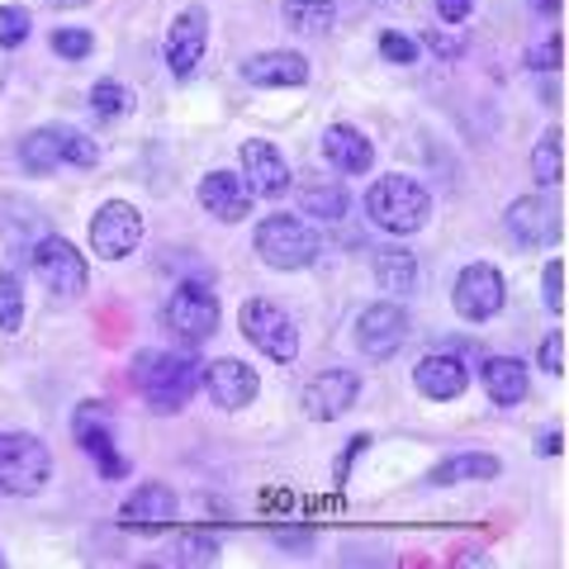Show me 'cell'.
Listing matches in <instances>:
<instances>
[{"instance_id":"6da1fadb","label":"cell","mask_w":569,"mask_h":569,"mask_svg":"<svg viewBox=\"0 0 569 569\" xmlns=\"http://www.w3.org/2000/svg\"><path fill=\"white\" fill-rule=\"evenodd\" d=\"M200 376L204 366L194 361L190 351H138L133 366H129V380L148 408L157 413H181V408L194 399V389H200Z\"/></svg>"},{"instance_id":"7a4b0ae2","label":"cell","mask_w":569,"mask_h":569,"mask_svg":"<svg viewBox=\"0 0 569 569\" xmlns=\"http://www.w3.org/2000/svg\"><path fill=\"white\" fill-rule=\"evenodd\" d=\"M366 213L380 233L408 238V233H422L427 219H432V194H427V186L413 181V176L389 171L366 190Z\"/></svg>"},{"instance_id":"3957f363","label":"cell","mask_w":569,"mask_h":569,"mask_svg":"<svg viewBox=\"0 0 569 569\" xmlns=\"http://www.w3.org/2000/svg\"><path fill=\"white\" fill-rule=\"evenodd\" d=\"M252 247L271 271H305V266H313L318 252H323V238H318V228L305 223L299 213H266L252 233Z\"/></svg>"},{"instance_id":"277c9868","label":"cell","mask_w":569,"mask_h":569,"mask_svg":"<svg viewBox=\"0 0 569 569\" xmlns=\"http://www.w3.org/2000/svg\"><path fill=\"white\" fill-rule=\"evenodd\" d=\"M238 328L257 351H266V361H276V366L299 361V328L276 299H247L238 309Z\"/></svg>"},{"instance_id":"5b68a950","label":"cell","mask_w":569,"mask_h":569,"mask_svg":"<svg viewBox=\"0 0 569 569\" xmlns=\"http://www.w3.org/2000/svg\"><path fill=\"white\" fill-rule=\"evenodd\" d=\"M48 479H52V451L43 437H33V432L0 437V493L29 498L48 489Z\"/></svg>"},{"instance_id":"8992f818","label":"cell","mask_w":569,"mask_h":569,"mask_svg":"<svg viewBox=\"0 0 569 569\" xmlns=\"http://www.w3.org/2000/svg\"><path fill=\"white\" fill-rule=\"evenodd\" d=\"M451 305H456V313L466 318V323H489V318L503 313V305H508L503 271L489 266V261H470L451 284Z\"/></svg>"},{"instance_id":"52a82bcc","label":"cell","mask_w":569,"mask_h":569,"mask_svg":"<svg viewBox=\"0 0 569 569\" xmlns=\"http://www.w3.org/2000/svg\"><path fill=\"white\" fill-rule=\"evenodd\" d=\"M167 328L190 347H200L219 332V299H213L209 284H200V280L176 284L167 299Z\"/></svg>"},{"instance_id":"ba28073f","label":"cell","mask_w":569,"mask_h":569,"mask_svg":"<svg viewBox=\"0 0 569 569\" xmlns=\"http://www.w3.org/2000/svg\"><path fill=\"white\" fill-rule=\"evenodd\" d=\"M408 313L403 305H395V299H376V305H366L361 313H356V347H361V356H370V361H389V356H399L403 342H408Z\"/></svg>"},{"instance_id":"9c48e42d","label":"cell","mask_w":569,"mask_h":569,"mask_svg":"<svg viewBox=\"0 0 569 569\" xmlns=\"http://www.w3.org/2000/svg\"><path fill=\"white\" fill-rule=\"evenodd\" d=\"M142 242V213L129 200H104L91 219V252L100 261H123L133 257Z\"/></svg>"},{"instance_id":"30bf717a","label":"cell","mask_w":569,"mask_h":569,"mask_svg":"<svg viewBox=\"0 0 569 569\" xmlns=\"http://www.w3.org/2000/svg\"><path fill=\"white\" fill-rule=\"evenodd\" d=\"M33 271H39V280L48 284L52 295H81L86 280H91V271H86V257L77 252V242H67L58 233H48L33 242Z\"/></svg>"},{"instance_id":"8fae6325","label":"cell","mask_w":569,"mask_h":569,"mask_svg":"<svg viewBox=\"0 0 569 569\" xmlns=\"http://www.w3.org/2000/svg\"><path fill=\"white\" fill-rule=\"evenodd\" d=\"M204 48H209V10L204 6H186L181 14H176V24L167 29V48H162L171 77L190 81L194 71H200V62H204Z\"/></svg>"},{"instance_id":"7c38bea8","label":"cell","mask_w":569,"mask_h":569,"mask_svg":"<svg viewBox=\"0 0 569 569\" xmlns=\"http://www.w3.org/2000/svg\"><path fill=\"white\" fill-rule=\"evenodd\" d=\"M356 399H361V376H356V370H323V376H313L305 385V395H299L305 418H313V422H332V418L351 413Z\"/></svg>"},{"instance_id":"4fadbf2b","label":"cell","mask_w":569,"mask_h":569,"mask_svg":"<svg viewBox=\"0 0 569 569\" xmlns=\"http://www.w3.org/2000/svg\"><path fill=\"white\" fill-rule=\"evenodd\" d=\"M503 223L522 247H556L560 242V209L550 200H541V194H522V200H512L508 213H503Z\"/></svg>"},{"instance_id":"5bb4252c","label":"cell","mask_w":569,"mask_h":569,"mask_svg":"<svg viewBox=\"0 0 569 569\" xmlns=\"http://www.w3.org/2000/svg\"><path fill=\"white\" fill-rule=\"evenodd\" d=\"M242 176H247V186H252V194H261V200H280V194L295 186L290 162L280 157V148L276 142H261V138L242 142Z\"/></svg>"},{"instance_id":"9a60e30c","label":"cell","mask_w":569,"mask_h":569,"mask_svg":"<svg viewBox=\"0 0 569 569\" xmlns=\"http://www.w3.org/2000/svg\"><path fill=\"white\" fill-rule=\"evenodd\" d=\"M114 522L123 531H142V537H152V531H162V527L176 522V493L167 485H138L119 503V518Z\"/></svg>"},{"instance_id":"2e32d148","label":"cell","mask_w":569,"mask_h":569,"mask_svg":"<svg viewBox=\"0 0 569 569\" xmlns=\"http://www.w3.org/2000/svg\"><path fill=\"white\" fill-rule=\"evenodd\" d=\"M242 81L261 86V91H290V86L309 81V62H305V52L266 48V52H252V58L242 62Z\"/></svg>"},{"instance_id":"e0dca14e","label":"cell","mask_w":569,"mask_h":569,"mask_svg":"<svg viewBox=\"0 0 569 569\" xmlns=\"http://www.w3.org/2000/svg\"><path fill=\"white\" fill-rule=\"evenodd\" d=\"M200 385L209 389V399L219 403V408H247V403L257 399V389H261L257 370L247 366V361H238V356H219V361H209Z\"/></svg>"},{"instance_id":"ac0fdd59","label":"cell","mask_w":569,"mask_h":569,"mask_svg":"<svg viewBox=\"0 0 569 569\" xmlns=\"http://www.w3.org/2000/svg\"><path fill=\"white\" fill-rule=\"evenodd\" d=\"M77 441H81V451L96 460V470L104 479H119L123 470H129V460H123L119 447H114V422L104 418L100 403H86L77 413Z\"/></svg>"},{"instance_id":"d6986e66","label":"cell","mask_w":569,"mask_h":569,"mask_svg":"<svg viewBox=\"0 0 569 569\" xmlns=\"http://www.w3.org/2000/svg\"><path fill=\"white\" fill-rule=\"evenodd\" d=\"M200 204H204V213H213L219 223H242L247 213H252V186H247V176H238V171H209L204 181H200Z\"/></svg>"},{"instance_id":"ffe728a7","label":"cell","mask_w":569,"mask_h":569,"mask_svg":"<svg viewBox=\"0 0 569 569\" xmlns=\"http://www.w3.org/2000/svg\"><path fill=\"white\" fill-rule=\"evenodd\" d=\"M413 385H418V395H422V399L451 403V399H460V395L470 389V370H466V361H460V356L437 351V356H427V361H418Z\"/></svg>"},{"instance_id":"44dd1931","label":"cell","mask_w":569,"mask_h":569,"mask_svg":"<svg viewBox=\"0 0 569 569\" xmlns=\"http://www.w3.org/2000/svg\"><path fill=\"white\" fill-rule=\"evenodd\" d=\"M323 157H328V167L342 171V176H361V171L376 167V148H370V138L356 129V123H328Z\"/></svg>"},{"instance_id":"7402d4cb","label":"cell","mask_w":569,"mask_h":569,"mask_svg":"<svg viewBox=\"0 0 569 569\" xmlns=\"http://www.w3.org/2000/svg\"><path fill=\"white\" fill-rule=\"evenodd\" d=\"M503 475V460L489 456V451H460V456H447L437 460L432 475H427V485L437 489H451V485H489V479Z\"/></svg>"},{"instance_id":"603a6c76","label":"cell","mask_w":569,"mask_h":569,"mask_svg":"<svg viewBox=\"0 0 569 569\" xmlns=\"http://www.w3.org/2000/svg\"><path fill=\"white\" fill-rule=\"evenodd\" d=\"M485 389H489V399L498 408H518L527 399V389H531V376H527V366L518 361V356H489L485 361Z\"/></svg>"},{"instance_id":"cb8c5ba5","label":"cell","mask_w":569,"mask_h":569,"mask_svg":"<svg viewBox=\"0 0 569 569\" xmlns=\"http://www.w3.org/2000/svg\"><path fill=\"white\" fill-rule=\"evenodd\" d=\"M20 162L29 176H52L62 167V138H58V123H43L20 138Z\"/></svg>"},{"instance_id":"d4e9b609","label":"cell","mask_w":569,"mask_h":569,"mask_svg":"<svg viewBox=\"0 0 569 569\" xmlns=\"http://www.w3.org/2000/svg\"><path fill=\"white\" fill-rule=\"evenodd\" d=\"M376 280H380V290L413 295L418 290V261H413V252H403V247H380Z\"/></svg>"},{"instance_id":"484cf974","label":"cell","mask_w":569,"mask_h":569,"mask_svg":"<svg viewBox=\"0 0 569 569\" xmlns=\"http://www.w3.org/2000/svg\"><path fill=\"white\" fill-rule=\"evenodd\" d=\"M280 14H284V29H295V33H328L337 24L332 0H284Z\"/></svg>"},{"instance_id":"4316f807","label":"cell","mask_w":569,"mask_h":569,"mask_svg":"<svg viewBox=\"0 0 569 569\" xmlns=\"http://www.w3.org/2000/svg\"><path fill=\"white\" fill-rule=\"evenodd\" d=\"M565 133L560 129H550L537 148H531V176L546 186V190H556L560 186V176H565Z\"/></svg>"},{"instance_id":"83f0119b","label":"cell","mask_w":569,"mask_h":569,"mask_svg":"<svg viewBox=\"0 0 569 569\" xmlns=\"http://www.w3.org/2000/svg\"><path fill=\"white\" fill-rule=\"evenodd\" d=\"M91 110H96L104 123H114V119H123V114H133V91H129L123 81L104 77V81L91 86Z\"/></svg>"},{"instance_id":"f1b7e54d","label":"cell","mask_w":569,"mask_h":569,"mask_svg":"<svg viewBox=\"0 0 569 569\" xmlns=\"http://www.w3.org/2000/svg\"><path fill=\"white\" fill-rule=\"evenodd\" d=\"M24 328V290L10 271H0V332H20Z\"/></svg>"},{"instance_id":"f546056e","label":"cell","mask_w":569,"mask_h":569,"mask_svg":"<svg viewBox=\"0 0 569 569\" xmlns=\"http://www.w3.org/2000/svg\"><path fill=\"white\" fill-rule=\"evenodd\" d=\"M299 213H313V219H342V213H347V190H342V186L305 190V200H299Z\"/></svg>"},{"instance_id":"4dcf8cb0","label":"cell","mask_w":569,"mask_h":569,"mask_svg":"<svg viewBox=\"0 0 569 569\" xmlns=\"http://www.w3.org/2000/svg\"><path fill=\"white\" fill-rule=\"evenodd\" d=\"M176 560L181 565H213L219 560V537H213V531H186V537L176 541Z\"/></svg>"},{"instance_id":"1f68e13d","label":"cell","mask_w":569,"mask_h":569,"mask_svg":"<svg viewBox=\"0 0 569 569\" xmlns=\"http://www.w3.org/2000/svg\"><path fill=\"white\" fill-rule=\"evenodd\" d=\"M33 33V14L24 6H0V48H24Z\"/></svg>"},{"instance_id":"d6a6232c","label":"cell","mask_w":569,"mask_h":569,"mask_svg":"<svg viewBox=\"0 0 569 569\" xmlns=\"http://www.w3.org/2000/svg\"><path fill=\"white\" fill-rule=\"evenodd\" d=\"M52 52L58 58H67V62H81V58H91V48H96V39H91V29H58L52 33Z\"/></svg>"},{"instance_id":"836d02e7","label":"cell","mask_w":569,"mask_h":569,"mask_svg":"<svg viewBox=\"0 0 569 569\" xmlns=\"http://www.w3.org/2000/svg\"><path fill=\"white\" fill-rule=\"evenodd\" d=\"M537 361H541L546 376H565V332H560V328H550V332L541 337Z\"/></svg>"},{"instance_id":"e575fe53","label":"cell","mask_w":569,"mask_h":569,"mask_svg":"<svg viewBox=\"0 0 569 569\" xmlns=\"http://www.w3.org/2000/svg\"><path fill=\"white\" fill-rule=\"evenodd\" d=\"M541 284H546V309L560 318V313H565V266H560V257H550V261H546Z\"/></svg>"},{"instance_id":"d590c367","label":"cell","mask_w":569,"mask_h":569,"mask_svg":"<svg viewBox=\"0 0 569 569\" xmlns=\"http://www.w3.org/2000/svg\"><path fill=\"white\" fill-rule=\"evenodd\" d=\"M380 52H385L389 62H399V67L418 62V43H413V39H403V33H395V29H385V33H380Z\"/></svg>"},{"instance_id":"8d00e7d4","label":"cell","mask_w":569,"mask_h":569,"mask_svg":"<svg viewBox=\"0 0 569 569\" xmlns=\"http://www.w3.org/2000/svg\"><path fill=\"white\" fill-rule=\"evenodd\" d=\"M527 67H531V71H556V67H560V33H550L541 48H531V52H527Z\"/></svg>"},{"instance_id":"74e56055","label":"cell","mask_w":569,"mask_h":569,"mask_svg":"<svg viewBox=\"0 0 569 569\" xmlns=\"http://www.w3.org/2000/svg\"><path fill=\"white\" fill-rule=\"evenodd\" d=\"M432 6L441 14V24H466L470 10H475V0H432Z\"/></svg>"},{"instance_id":"f35d334b","label":"cell","mask_w":569,"mask_h":569,"mask_svg":"<svg viewBox=\"0 0 569 569\" xmlns=\"http://www.w3.org/2000/svg\"><path fill=\"white\" fill-rule=\"evenodd\" d=\"M366 447H370V437H366V432H361V437H351V451H347L342 460H337V485H347V475H351V460L361 456Z\"/></svg>"},{"instance_id":"ab89813d","label":"cell","mask_w":569,"mask_h":569,"mask_svg":"<svg viewBox=\"0 0 569 569\" xmlns=\"http://www.w3.org/2000/svg\"><path fill=\"white\" fill-rule=\"evenodd\" d=\"M541 451H546V456H560V432H546V437H541Z\"/></svg>"},{"instance_id":"60d3db41","label":"cell","mask_w":569,"mask_h":569,"mask_svg":"<svg viewBox=\"0 0 569 569\" xmlns=\"http://www.w3.org/2000/svg\"><path fill=\"white\" fill-rule=\"evenodd\" d=\"M531 6H537L541 14H560V0H531Z\"/></svg>"},{"instance_id":"b9f144b4","label":"cell","mask_w":569,"mask_h":569,"mask_svg":"<svg viewBox=\"0 0 569 569\" xmlns=\"http://www.w3.org/2000/svg\"><path fill=\"white\" fill-rule=\"evenodd\" d=\"M52 6H62V10H71V6H86V0H52Z\"/></svg>"}]
</instances>
